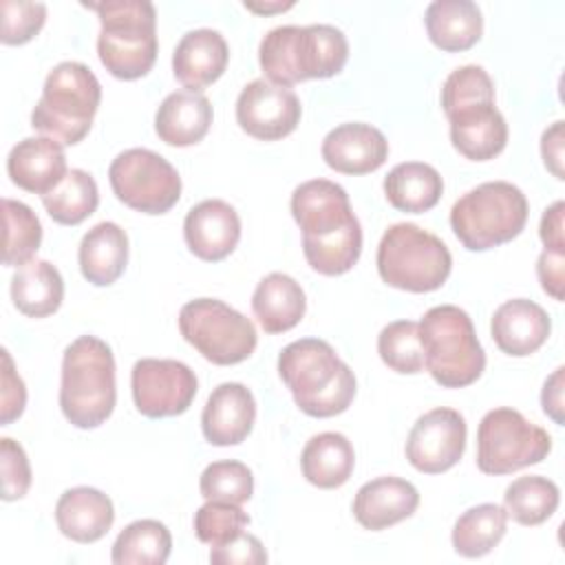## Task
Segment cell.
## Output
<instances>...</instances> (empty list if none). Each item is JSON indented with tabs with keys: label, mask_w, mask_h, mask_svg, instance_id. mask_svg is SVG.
Wrapping results in <instances>:
<instances>
[{
	"label": "cell",
	"mask_w": 565,
	"mask_h": 565,
	"mask_svg": "<svg viewBox=\"0 0 565 565\" xmlns=\"http://www.w3.org/2000/svg\"><path fill=\"white\" fill-rule=\"evenodd\" d=\"M291 214L302 230V252L322 276L347 274L362 252V227L342 185L327 179L300 183L291 194Z\"/></svg>",
	"instance_id": "cell-1"
},
{
	"label": "cell",
	"mask_w": 565,
	"mask_h": 565,
	"mask_svg": "<svg viewBox=\"0 0 565 565\" xmlns=\"http://www.w3.org/2000/svg\"><path fill=\"white\" fill-rule=\"evenodd\" d=\"M278 375L309 417L344 413L355 397V375L333 347L318 338H300L278 355Z\"/></svg>",
	"instance_id": "cell-2"
},
{
	"label": "cell",
	"mask_w": 565,
	"mask_h": 565,
	"mask_svg": "<svg viewBox=\"0 0 565 565\" xmlns=\"http://www.w3.org/2000/svg\"><path fill=\"white\" fill-rule=\"evenodd\" d=\"M349 60L347 35L331 24L271 29L258 44V62L265 77L278 86L338 75Z\"/></svg>",
	"instance_id": "cell-3"
},
{
	"label": "cell",
	"mask_w": 565,
	"mask_h": 565,
	"mask_svg": "<svg viewBox=\"0 0 565 565\" xmlns=\"http://www.w3.org/2000/svg\"><path fill=\"white\" fill-rule=\"evenodd\" d=\"M117 402L115 358L95 335H79L64 349L60 408L75 428L102 426Z\"/></svg>",
	"instance_id": "cell-4"
},
{
	"label": "cell",
	"mask_w": 565,
	"mask_h": 565,
	"mask_svg": "<svg viewBox=\"0 0 565 565\" xmlns=\"http://www.w3.org/2000/svg\"><path fill=\"white\" fill-rule=\"evenodd\" d=\"M84 7L99 15L97 55L106 71L126 82L148 75L159 51L154 4L148 0H106L84 2Z\"/></svg>",
	"instance_id": "cell-5"
},
{
	"label": "cell",
	"mask_w": 565,
	"mask_h": 565,
	"mask_svg": "<svg viewBox=\"0 0 565 565\" xmlns=\"http://www.w3.org/2000/svg\"><path fill=\"white\" fill-rule=\"evenodd\" d=\"M99 102L102 86L95 73L82 62H60L44 79L31 126L62 146H75L88 135Z\"/></svg>",
	"instance_id": "cell-6"
},
{
	"label": "cell",
	"mask_w": 565,
	"mask_h": 565,
	"mask_svg": "<svg viewBox=\"0 0 565 565\" xmlns=\"http://www.w3.org/2000/svg\"><path fill=\"white\" fill-rule=\"evenodd\" d=\"M419 340L424 366L446 388H461L477 382L486 369V353L477 340L470 316L455 305H437L424 313Z\"/></svg>",
	"instance_id": "cell-7"
},
{
	"label": "cell",
	"mask_w": 565,
	"mask_h": 565,
	"mask_svg": "<svg viewBox=\"0 0 565 565\" xmlns=\"http://www.w3.org/2000/svg\"><path fill=\"white\" fill-rule=\"evenodd\" d=\"M525 194L508 181H486L455 201L450 227L470 252H486L516 238L527 223Z\"/></svg>",
	"instance_id": "cell-8"
},
{
	"label": "cell",
	"mask_w": 565,
	"mask_h": 565,
	"mask_svg": "<svg viewBox=\"0 0 565 565\" xmlns=\"http://www.w3.org/2000/svg\"><path fill=\"white\" fill-rule=\"evenodd\" d=\"M375 263L388 287L413 294L439 289L452 269L446 243L415 223L391 225L377 245Z\"/></svg>",
	"instance_id": "cell-9"
},
{
	"label": "cell",
	"mask_w": 565,
	"mask_h": 565,
	"mask_svg": "<svg viewBox=\"0 0 565 565\" xmlns=\"http://www.w3.org/2000/svg\"><path fill=\"white\" fill-rule=\"evenodd\" d=\"M179 331L207 362L230 366L247 360L258 342L254 322L216 298H196L181 307Z\"/></svg>",
	"instance_id": "cell-10"
},
{
	"label": "cell",
	"mask_w": 565,
	"mask_h": 565,
	"mask_svg": "<svg viewBox=\"0 0 565 565\" xmlns=\"http://www.w3.org/2000/svg\"><path fill=\"white\" fill-rule=\"evenodd\" d=\"M552 450V437L519 411H488L477 428V468L483 475H510L541 463Z\"/></svg>",
	"instance_id": "cell-11"
},
{
	"label": "cell",
	"mask_w": 565,
	"mask_h": 565,
	"mask_svg": "<svg viewBox=\"0 0 565 565\" xmlns=\"http://www.w3.org/2000/svg\"><path fill=\"white\" fill-rule=\"evenodd\" d=\"M108 179L115 196L143 214H166L181 196V177L174 166L148 148L119 152L108 168Z\"/></svg>",
	"instance_id": "cell-12"
},
{
	"label": "cell",
	"mask_w": 565,
	"mask_h": 565,
	"mask_svg": "<svg viewBox=\"0 0 565 565\" xmlns=\"http://www.w3.org/2000/svg\"><path fill=\"white\" fill-rule=\"evenodd\" d=\"M135 406L150 419L174 417L190 408L199 382L194 371L179 360L141 358L130 373Z\"/></svg>",
	"instance_id": "cell-13"
},
{
	"label": "cell",
	"mask_w": 565,
	"mask_h": 565,
	"mask_svg": "<svg viewBox=\"0 0 565 565\" xmlns=\"http://www.w3.org/2000/svg\"><path fill=\"white\" fill-rule=\"evenodd\" d=\"M466 419L455 408H433L424 413L411 428L406 439L408 463L424 475L450 470L466 450Z\"/></svg>",
	"instance_id": "cell-14"
},
{
	"label": "cell",
	"mask_w": 565,
	"mask_h": 565,
	"mask_svg": "<svg viewBox=\"0 0 565 565\" xmlns=\"http://www.w3.org/2000/svg\"><path fill=\"white\" fill-rule=\"evenodd\" d=\"M302 106L291 88L269 79L249 82L236 99V121L254 139L276 141L296 130Z\"/></svg>",
	"instance_id": "cell-15"
},
{
	"label": "cell",
	"mask_w": 565,
	"mask_h": 565,
	"mask_svg": "<svg viewBox=\"0 0 565 565\" xmlns=\"http://www.w3.org/2000/svg\"><path fill=\"white\" fill-rule=\"evenodd\" d=\"M183 238L196 258L207 263L223 260L238 245L241 218L230 203L205 199L185 214Z\"/></svg>",
	"instance_id": "cell-16"
},
{
	"label": "cell",
	"mask_w": 565,
	"mask_h": 565,
	"mask_svg": "<svg viewBox=\"0 0 565 565\" xmlns=\"http://www.w3.org/2000/svg\"><path fill=\"white\" fill-rule=\"evenodd\" d=\"M256 419V399L241 382L218 384L201 413L203 437L212 446H236L247 439Z\"/></svg>",
	"instance_id": "cell-17"
},
{
	"label": "cell",
	"mask_w": 565,
	"mask_h": 565,
	"mask_svg": "<svg viewBox=\"0 0 565 565\" xmlns=\"http://www.w3.org/2000/svg\"><path fill=\"white\" fill-rule=\"evenodd\" d=\"M324 163L342 174H366L388 159V141L371 124L349 121L327 132L322 139Z\"/></svg>",
	"instance_id": "cell-18"
},
{
	"label": "cell",
	"mask_w": 565,
	"mask_h": 565,
	"mask_svg": "<svg viewBox=\"0 0 565 565\" xmlns=\"http://www.w3.org/2000/svg\"><path fill=\"white\" fill-rule=\"evenodd\" d=\"M446 117L455 150L470 161L494 159L508 143V124L494 102H475Z\"/></svg>",
	"instance_id": "cell-19"
},
{
	"label": "cell",
	"mask_w": 565,
	"mask_h": 565,
	"mask_svg": "<svg viewBox=\"0 0 565 565\" xmlns=\"http://www.w3.org/2000/svg\"><path fill=\"white\" fill-rule=\"evenodd\" d=\"M419 505L417 488L402 477H377L366 481L353 499L355 521L371 532L386 530L408 519Z\"/></svg>",
	"instance_id": "cell-20"
},
{
	"label": "cell",
	"mask_w": 565,
	"mask_h": 565,
	"mask_svg": "<svg viewBox=\"0 0 565 565\" xmlns=\"http://www.w3.org/2000/svg\"><path fill=\"white\" fill-rule=\"evenodd\" d=\"M11 181L33 194H49L66 177L64 146L51 137H26L7 157Z\"/></svg>",
	"instance_id": "cell-21"
},
{
	"label": "cell",
	"mask_w": 565,
	"mask_h": 565,
	"mask_svg": "<svg viewBox=\"0 0 565 565\" xmlns=\"http://www.w3.org/2000/svg\"><path fill=\"white\" fill-rule=\"evenodd\" d=\"M552 322L547 311L527 298H512L497 307L490 333L494 344L514 358H525L541 349L550 335Z\"/></svg>",
	"instance_id": "cell-22"
},
{
	"label": "cell",
	"mask_w": 565,
	"mask_h": 565,
	"mask_svg": "<svg viewBox=\"0 0 565 565\" xmlns=\"http://www.w3.org/2000/svg\"><path fill=\"white\" fill-rule=\"evenodd\" d=\"M227 60L230 49L218 31L194 29L179 40L172 53V73L188 90L201 93L223 75Z\"/></svg>",
	"instance_id": "cell-23"
},
{
	"label": "cell",
	"mask_w": 565,
	"mask_h": 565,
	"mask_svg": "<svg viewBox=\"0 0 565 565\" xmlns=\"http://www.w3.org/2000/svg\"><path fill=\"white\" fill-rule=\"evenodd\" d=\"M60 532L75 543H95L115 521L113 501L97 488L77 486L62 492L55 505Z\"/></svg>",
	"instance_id": "cell-24"
},
{
	"label": "cell",
	"mask_w": 565,
	"mask_h": 565,
	"mask_svg": "<svg viewBox=\"0 0 565 565\" xmlns=\"http://www.w3.org/2000/svg\"><path fill=\"white\" fill-rule=\"evenodd\" d=\"M212 115V104L203 93L174 90L157 108L154 132L168 146H194L207 135Z\"/></svg>",
	"instance_id": "cell-25"
},
{
	"label": "cell",
	"mask_w": 565,
	"mask_h": 565,
	"mask_svg": "<svg viewBox=\"0 0 565 565\" xmlns=\"http://www.w3.org/2000/svg\"><path fill=\"white\" fill-rule=\"evenodd\" d=\"M79 271L95 287L113 285L128 263V236L113 223L102 221L93 225L79 243Z\"/></svg>",
	"instance_id": "cell-26"
},
{
	"label": "cell",
	"mask_w": 565,
	"mask_h": 565,
	"mask_svg": "<svg viewBox=\"0 0 565 565\" xmlns=\"http://www.w3.org/2000/svg\"><path fill=\"white\" fill-rule=\"evenodd\" d=\"M307 309L302 287L282 271L267 274L254 289L252 311L265 333H285L294 329Z\"/></svg>",
	"instance_id": "cell-27"
},
{
	"label": "cell",
	"mask_w": 565,
	"mask_h": 565,
	"mask_svg": "<svg viewBox=\"0 0 565 565\" xmlns=\"http://www.w3.org/2000/svg\"><path fill=\"white\" fill-rule=\"evenodd\" d=\"M424 22L430 42L448 53L475 46L483 33L481 11L470 0H435L428 4Z\"/></svg>",
	"instance_id": "cell-28"
},
{
	"label": "cell",
	"mask_w": 565,
	"mask_h": 565,
	"mask_svg": "<svg viewBox=\"0 0 565 565\" xmlns=\"http://www.w3.org/2000/svg\"><path fill=\"white\" fill-rule=\"evenodd\" d=\"M11 300L15 309L29 318H46L55 313L64 300V280L49 260L31 258L11 278Z\"/></svg>",
	"instance_id": "cell-29"
},
{
	"label": "cell",
	"mask_w": 565,
	"mask_h": 565,
	"mask_svg": "<svg viewBox=\"0 0 565 565\" xmlns=\"http://www.w3.org/2000/svg\"><path fill=\"white\" fill-rule=\"evenodd\" d=\"M355 466L351 441L342 433L313 435L300 455L302 477L322 490L340 488L349 481Z\"/></svg>",
	"instance_id": "cell-30"
},
{
	"label": "cell",
	"mask_w": 565,
	"mask_h": 565,
	"mask_svg": "<svg viewBox=\"0 0 565 565\" xmlns=\"http://www.w3.org/2000/svg\"><path fill=\"white\" fill-rule=\"evenodd\" d=\"M444 192L441 174L422 161H404L397 163L384 177V194L386 201L408 214H422L433 210Z\"/></svg>",
	"instance_id": "cell-31"
},
{
	"label": "cell",
	"mask_w": 565,
	"mask_h": 565,
	"mask_svg": "<svg viewBox=\"0 0 565 565\" xmlns=\"http://www.w3.org/2000/svg\"><path fill=\"white\" fill-rule=\"evenodd\" d=\"M508 530V512L497 503L468 508L452 527V547L459 556L479 558L490 554Z\"/></svg>",
	"instance_id": "cell-32"
},
{
	"label": "cell",
	"mask_w": 565,
	"mask_h": 565,
	"mask_svg": "<svg viewBox=\"0 0 565 565\" xmlns=\"http://www.w3.org/2000/svg\"><path fill=\"white\" fill-rule=\"evenodd\" d=\"M172 552L170 530L154 519H139L126 525L113 543L115 565H163Z\"/></svg>",
	"instance_id": "cell-33"
},
{
	"label": "cell",
	"mask_w": 565,
	"mask_h": 565,
	"mask_svg": "<svg viewBox=\"0 0 565 565\" xmlns=\"http://www.w3.org/2000/svg\"><path fill=\"white\" fill-rule=\"evenodd\" d=\"M558 486L541 475H527L514 479L503 494V508L519 525H541L558 508Z\"/></svg>",
	"instance_id": "cell-34"
},
{
	"label": "cell",
	"mask_w": 565,
	"mask_h": 565,
	"mask_svg": "<svg viewBox=\"0 0 565 565\" xmlns=\"http://www.w3.org/2000/svg\"><path fill=\"white\" fill-rule=\"evenodd\" d=\"M42 203L55 223L79 225L97 210V183L86 170H68L66 177L42 196Z\"/></svg>",
	"instance_id": "cell-35"
},
{
	"label": "cell",
	"mask_w": 565,
	"mask_h": 565,
	"mask_svg": "<svg viewBox=\"0 0 565 565\" xmlns=\"http://www.w3.org/2000/svg\"><path fill=\"white\" fill-rule=\"evenodd\" d=\"M2 218H4V247L2 263L7 267H22L29 263L42 243V225L35 212L13 199H2Z\"/></svg>",
	"instance_id": "cell-36"
},
{
	"label": "cell",
	"mask_w": 565,
	"mask_h": 565,
	"mask_svg": "<svg viewBox=\"0 0 565 565\" xmlns=\"http://www.w3.org/2000/svg\"><path fill=\"white\" fill-rule=\"evenodd\" d=\"M377 353L382 362L395 373L413 375L424 371L419 324L413 320L388 322L377 335Z\"/></svg>",
	"instance_id": "cell-37"
},
{
	"label": "cell",
	"mask_w": 565,
	"mask_h": 565,
	"mask_svg": "<svg viewBox=\"0 0 565 565\" xmlns=\"http://www.w3.org/2000/svg\"><path fill=\"white\" fill-rule=\"evenodd\" d=\"M199 488L205 501H227L241 505L254 494V477L243 461H212L201 472Z\"/></svg>",
	"instance_id": "cell-38"
},
{
	"label": "cell",
	"mask_w": 565,
	"mask_h": 565,
	"mask_svg": "<svg viewBox=\"0 0 565 565\" xmlns=\"http://www.w3.org/2000/svg\"><path fill=\"white\" fill-rule=\"evenodd\" d=\"M249 525L247 512L238 503L207 501L194 512V534L201 543L218 547L236 539Z\"/></svg>",
	"instance_id": "cell-39"
},
{
	"label": "cell",
	"mask_w": 565,
	"mask_h": 565,
	"mask_svg": "<svg viewBox=\"0 0 565 565\" xmlns=\"http://www.w3.org/2000/svg\"><path fill=\"white\" fill-rule=\"evenodd\" d=\"M475 102H494V84L483 66L466 64L455 68L441 86V108L448 115L455 108L475 104Z\"/></svg>",
	"instance_id": "cell-40"
},
{
	"label": "cell",
	"mask_w": 565,
	"mask_h": 565,
	"mask_svg": "<svg viewBox=\"0 0 565 565\" xmlns=\"http://www.w3.org/2000/svg\"><path fill=\"white\" fill-rule=\"evenodd\" d=\"M2 44H24L33 40L46 20V4L26 2V0H2Z\"/></svg>",
	"instance_id": "cell-41"
},
{
	"label": "cell",
	"mask_w": 565,
	"mask_h": 565,
	"mask_svg": "<svg viewBox=\"0 0 565 565\" xmlns=\"http://www.w3.org/2000/svg\"><path fill=\"white\" fill-rule=\"evenodd\" d=\"M0 466H2V499L15 501L29 492L31 466L24 448L11 437L0 439Z\"/></svg>",
	"instance_id": "cell-42"
},
{
	"label": "cell",
	"mask_w": 565,
	"mask_h": 565,
	"mask_svg": "<svg viewBox=\"0 0 565 565\" xmlns=\"http://www.w3.org/2000/svg\"><path fill=\"white\" fill-rule=\"evenodd\" d=\"M210 561L214 565H260L267 563V552L254 534H238L225 545L210 550Z\"/></svg>",
	"instance_id": "cell-43"
},
{
	"label": "cell",
	"mask_w": 565,
	"mask_h": 565,
	"mask_svg": "<svg viewBox=\"0 0 565 565\" xmlns=\"http://www.w3.org/2000/svg\"><path fill=\"white\" fill-rule=\"evenodd\" d=\"M26 404V388L22 377L15 373L11 355L7 349H2V426L18 419Z\"/></svg>",
	"instance_id": "cell-44"
},
{
	"label": "cell",
	"mask_w": 565,
	"mask_h": 565,
	"mask_svg": "<svg viewBox=\"0 0 565 565\" xmlns=\"http://www.w3.org/2000/svg\"><path fill=\"white\" fill-rule=\"evenodd\" d=\"M536 276L541 280L543 291L561 302L565 285V252L543 249L536 260Z\"/></svg>",
	"instance_id": "cell-45"
},
{
	"label": "cell",
	"mask_w": 565,
	"mask_h": 565,
	"mask_svg": "<svg viewBox=\"0 0 565 565\" xmlns=\"http://www.w3.org/2000/svg\"><path fill=\"white\" fill-rule=\"evenodd\" d=\"M563 143H565V135H563V121H554L541 137V157L545 168L558 179L563 181Z\"/></svg>",
	"instance_id": "cell-46"
},
{
	"label": "cell",
	"mask_w": 565,
	"mask_h": 565,
	"mask_svg": "<svg viewBox=\"0 0 565 565\" xmlns=\"http://www.w3.org/2000/svg\"><path fill=\"white\" fill-rule=\"evenodd\" d=\"M563 201H554L541 216L539 236L550 252H565V238H563Z\"/></svg>",
	"instance_id": "cell-47"
},
{
	"label": "cell",
	"mask_w": 565,
	"mask_h": 565,
	"mask_svg": "<svg viewBox=\"0 0 565 565\" xmlns=\"http://www.w3.org/2000/svg\"><path fill=\"white\" fill-rule=\"evenodd\" d=\"M563 373L565 369L558 366L543 384V391H541V406H543V413L558 426H563L565 417H563Z\"/></svg>",
	"instance_id": "cell-48"
},
{
	"label": "cell",
	"mask_w": 565,
	"mask_h": 565,
	"mask_svg": "<svg viewBox=\"0 0 565 565\" xmlns=\"http://www.w3.org/2000/svg\"><path fill=\"white\" fill-rule=\"evenodd\" d=\"M294 2H265V4H258V2H245V9L254 11V13H276V11H287L291 9Z\"/></svg>",
	"instance_id": "cell-49"
}]
</instances>
